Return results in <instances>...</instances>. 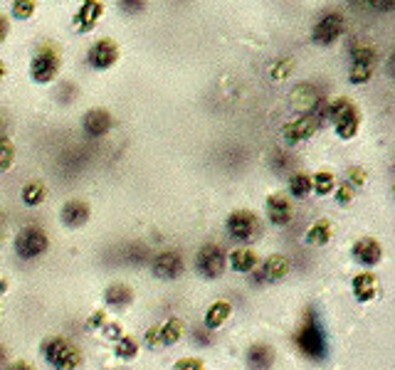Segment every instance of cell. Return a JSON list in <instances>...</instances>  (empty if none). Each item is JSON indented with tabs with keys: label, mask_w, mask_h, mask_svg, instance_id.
Masks as SVG:
<instances>
[{
	"label": "cell",
	"mask_w": 395,
	"mask_h": 370,
	"mask_svg": "<svg viewBox=\"0 0 395 370\" xmlns=\"http://www.w3.org/2000/svg\"><path fill=\"white\" fill-rule=\"evenodd\" d=\"M158 333H161V343H166V346H173V343L181 341V333H183V326L178 318H168L166 323H163L161 328H158Z\"/></svg>",
	"instance_id": "obj_27"
},
{
	"label": "cell",
	"mask_w": 395,
	"mask_h": 370,
	"mask_svg": "<svg viewBox=\"0 0 395 370\" xmlns=\"http://www.w3.org/2000/svg\"><path fill=\"white\" fill-rule=\"evenodd\" d=\"M0 222H3V215H0Z\"/></svg>",
	"instance_id": "obj_44"
},
{
	"label": "cell",
	"mask_w": 395,
	"mask_h": 370,
	"mask_svg": "<svg viewBox=\"0 0 395 370\" xmlns=\"http://www.w3.org/2000/svg\"><path fill=\"white\" fill-rule=\"evenodd\" d=\"M289 274V259L284 257V254H272V257H267V262H264L262 267V277L267 279V282H279V279H284Z\"/></svg>",
	"instance_id": "obj_19"
},
{
	"label": "cell",
	"mask_w": 395,
	"mask_h": 370,
	"mask_svg": "<svg viewBox=\"0 0 395 370\" xmlns=\"http://www.w3.org/2000/svg\"><path fill=\"white\" fill-rule=\"evenodd\" d=\"M97 323H99V326H102V323H104V314H102V311L94 314V318H92V326H97Z\"/></svg>",
	"instance_id": "obj_42"
},
{
	"label": "cell",
	"mask_w": 395,
	"mask_h": 370,
	"mask_svg": "<svg viewBox=\"0 0 395 370\" xmlns=\"http://www.w3.org/2000/svg\"><path fill=\"white\" fill-rule=\"evenodd\" d=\"M104 333H107V338H119L122 336V326H119V323H112Z\"/></svg>",
	"instance_id": "obj_40"
},
{
	"label": "cell",
	"mask_w": 395,
	"mask_h": 370,
	"mask_svg": "<svg viewBox=\"0 0 395 370\" xmlns=\"http://www.w3.org/2000/svg\"><path fill=\"white\" fill-rule=\"evenodd\" d=\"M102 15H104L102 0H84L77 13H74V30L77 32H92Z\"/></svg>",
	"instance_id": "obj_14"
},
{
	"label": "cell",
	"mask_w": 395,
	"mask_h": 370,
	"mask_svg": "<svg viewBox=\"0 0 395 370\" xmlns=\"http://www.w3.org/2000/svg\"><path fill=\"white\" fill-rule=\"evenodd\" d=\"M87 220H89V205L84 203V200H69V203H64L62 222L67 225V227L77 229V227H82V225H87Z\"/></svg>",
	"instance_id": "obj_17"
},
{
	"label": "cell",
	"mask_w": 395,
	"mask_h": 370,
	"mask_svg": "<svg viewBox=\"0 0 395 370\" xmlns=\"http://www.w3.org/2000/svg\"><path fill=\"white\" fill-rule=\"evenodd\" d=\"M334 190H336V200H338L341 205H348V203L353 200V188H351L348 183L338 185V188H334Z\"/></svg>",
	"instance_id": "obj_34"
},
{
	"label": "cell",
	"mask_w": 395,
	"mask_h": 370,
	"mask_svg": "<svg viewBox=\"0 0 395 370\" xmlns=\"http://www.w3.org/2000/svg\"><path fill=\"white\" fill-rule=\"evenodd\" d=\"M183 272V257L181 252H173V249H168V252H161L156 259H153V274L161 279H176L181 277Z\"/></svg>",
	"instance_id": "obj_15"
},
{
	"label": "cell",
	"mask_w": 395,
	"mask_h": 370,
	"mask_svg": "<svg viewBox=\"0 0 395 370\" xmlns=\"http://www.w3.org/2000/svg\"><path fill=\"white\" fill-rule=\"evenodd\" d=\"M8 370H33V366L25 361H18V363H13V366H8Z\"/></svg>",
	"instance_id": "obj_41"
},
{
	"label": "cell",
	"mask_w": 395,
	"mask_h": 370,
	"mask_svg": "<svg viewBox=\"0 0 395 370\" xmlns=\"http://www.w3.org/2000/svg\"><path fill=\"white\" fill-rule=\"evenodd\" d=\"M274 363V353L269 346H264V343H257V346L249 348L247 353V366L252 370H269Z\"/></svg>",
	"instance_id": "obj_20"
},
{
	"label": "cell",
	"mask_w": 395,
	"mask_h": 370,
	"mask_svg": "<svg viewBox=\"0 0 395 370\" xmlns=\"http://www.w3.org/2000/svg\"><path fill=\"white\" fill-rule=\"evenodd\" d=\"M196 267L205 279H218L225 272V254L218 244H205L200 247L196 257Z\"/></svg>",
	"instance_id": "obj_11"
},
{
	"label": "cell",
	"mask_w": 395,
	"mask_h": 370,
	"mask_svg": "<svg viewBox=\"0 0 395 370\" xmlns=\"http://www.w3.org/2000/svg\"><path fill=\"white\" fill-rule=\"evenodd\" d=\"M230 314H232V306H230L228 302H215L213 306L208 309V314H205V326H208L210 331H215V328H220L228 321Z\"/></svg>",
	"instance_id": "obj_21"
},
{
	"label": "cell",
	"mask_w": 395,
	"mask_h": 370,
	"mask_svg": "<svg viewBox=\"0 0 395 370\" xmlns=\"http://www.w3.org/2000/svg\"><path fill=\"white\" fill-rule=\"evenodd\" d=\"M112 126H114L112 114H109L107 109H99V107L89 109V112L84 114V119H82L84 133H87V136H92V138H104L109 131H112Z\"/></svg>",
	"instance_id": "obj_12"
},
{
	"label": "cell",
	"mask_w": 395,
	"mask_h": 370,
	"mask_svg": "<svg viewBox=\"0 0 395 370\" xmlns=\"http://www.w3.org/2000/svg\"><path fill=\"white\" fill-rule=\"evenodd\" d=\"M10 13L15 20H30L35 15V0H13Z\"/></svg>",
	"instance_id": "obj_31"
},
{
	"label": "cell",
	"mask_w": 395,
	"mask_h": 370,
	"mask_svg": "<svg viewBox=\"0 0 395 370\" xmlns=\"http://www.w3.org/2000/svg\"><path fill=\"white\" fill-rule=\"evenodd\" d=\"M343 30H346V18L338 10H326L319 15L317 25L312 28V42L319 47H331L336 40H341Z\"/></svg>",
	"instance_id": "obj_5"
},
{
	"label": "cell",
	"mask_w": 395,
	"mask_h": 370,
	"mask_svg": "<svg viewBox=\"0 0 395 370\" xmlns=\"http://www.w3.org/2000/svg\"><path fill=\"white\" fill-rule=\"evenodd\" d=\"M329 239H331V222H329V220H319V222H314L312 227L307 229V242L309 244L322 247V244H326Z\"/></svg>",
	"instance_id": "obj_25"
},
{
	"label": "cell",
	"mask_w": 395,
	"mask_h": 370,
	"mask_svg": "<svg viewBox=\"0 0 395 370\" xmlns=\"http://www.w3.org/2000/svg\"><path fill=\"white\" fill-rule=\"evenodd\" d=\"M317 129H319V114L309 112V114H304V117L294 119V121L284 124L282 138L287 143H302V141H307V138H312Z\"/></svg>",
	"instance_id": "obj_10"
},
{
	"label": "cell",
	"mask_w": 395,
	"mask_h": 370,
	"mask_svg": "<svg viewBox=\"0 0 395 370\" xmlns=\"http://www.w3.org/2000/svg\"><path fill=\"white\" fill-rule=\"evenodd\" d=\"M230 267L240 274L252 272V269L257 267V254H254L252 249H235V252L230 254Z\"/></svg>",
	"instance_id": "obj_22"
},
{
	"label": "cell",
	"mask_w": 395,
	"mask_h": 370,
	"mask_svg": "<svg viewBox=\"0 0 395 370\" xmlns=\"http://www.w3.org/2000/svg\"><path fill=\"white\" fill-rule=\"evenodd\" d=\"M136 341L134 338H119V343H117V356L119 358H124V361H131L134 356H136Z\"/></svg>",
	"instance_id": "obj_32"
},
{
	"label": "cell",
	"mask_w": 395,
	"mask_h": 370,
	"mask_svg": "<svg viewBox=\"0 0 395 370\" xmlns=\"http://www.w3.org/2000/svg\"><path fill=\"white\" fill-rule=\"evenodd\" d=\"M326 119L334 124V129H336L341 141H351V138H356L358 129H361V112H358V107H353L346 97H336L331 104H329Z\"/></svg>",
	"instance_id": "obj_1"
},
{
	"label": "cell",
	"mask_w": 395,
	"mask_h": 370,
	"mask_svg": "<svg viewBox=\"0 0 395 370\" xmlns=\"http://www.w3.org/2000/svg\"><path fill=\"white\" fill-rule=\"evenodd\" d=\"M62 67V57H59L54 44H42L35 49L33 59H30V77L35 84H49L59 74Z\"/></svg>",
	"instance_id": "obj_3"
},
{
	"label": "cell",
	"mask_w": 395,
	"mask_h": 370,
	"mask_svg": "<svg viewBox=\"0 0 395 370\" xmlns=\"http://www.w3.org/2000/svg\"><path fill=\"white\" fill-rule=\"evenodd\" d=\"M104 299H107L109 306H129L134 299V292L126 287V284H112V287L107 289V294H104Z\"/></svg>",
	"instance_id": "obj_23"
},
{
	"label": "cell",
	"mask_w": 395,
	"mask_h": 370,
	"mask_svg": "<svg viewBox=\"0 0 395 370\" xmlns=\"http://www.w3.org/2000/svg\"><path fill=\"white\" fill-rule=\"evenodd\" d=\"M368 5L381 10V13H391V10H395V0H368Z\"/></svg>",
	"instance_id": "obj_37"
},
{
	"label": "cell",
	"mask_w": 395,
	"mask_h": 370,
	"mask_svg": "<svg viewBox=\"0 0 395 370\" xmlns=\"http://www.w3.org/2000/svg\"><path fill=\"white\" fill-rule=\"evenodd\" d=\"M42 353H45V361L54 370H74L79 366V361H82L77 348L69 341H64V338H52V341H47L42 346Z\"/></svg>",
	"instance_id": "obj_6"
},
{
	"label": "cell",
	"mask_w": 395,
	"mask_h": 370,
	"mask_svg": "<svg viewBox=\"0 0 395 370\" xmlns=\"http://www.w3.org/2000/svg\"><path fill=\"white\" fill-rule=\"evenodd\" d=\"M366 183V171L363 168H348V185H363Z\"/></svg>",
	"instance_id": "obj_35"
},
{
	"label": "cell",
	"mask_w": 395,
	"mask_h": 370,
	"mask_svg": "<svg viewBox=\"0 0 395 370\" xmlns=\"http://www.w3.org/2000/svg\"><path fill=\"white\" fill-rule=\"evenodd\" d=\"M378 49L371 42H353L351 44V69H348V82L351 84H368L376 67Z\"/></svg>",
	"instance_id": "obj_4"
},
{
	"label": "cell",
	"mask_w": 395,
	"mask_h": 370,
	"mask_svg": "<svg viewBox=\"0 0 395 370\" xmlns=\"http://www.w3.org/2000/svg\"><path fill=\"white\" fill-rule=\"evenodd\" d=\"M225 227H228L230 237L237 239V242H252L259 234L257 215H254L252 210H235V213H230Z\"/></svg>",
	"instance_id": "obj_8"
},
{
	"label": "cell",
	"mask_w": 395,
	"mask_h": 370,
	"mask_svg": "<svg viewBox=\"0 0 395 370\" xmlns=\"http://www.w3.org/2000/svg\"><path fill=\"white\" fill-rule=\"evenodd\" d=\"M158 343H161V333H158V328H148V333H146V346H148V348H156Z\"/></svg>",
	"instance_id": "obj_38"
},
{
	"label": "cell",
	"mask_w": 395,
	"mask_h": 370,
	"mask_svg": "<svg viewBox=\"0 0 395 370\" xmlns=\"http://www.w3.org/2000/svg\"><path fill=\"white\" fill-rule=\"evenodd\" d=\"M294 343L312 361H322L326 356V341H324V331L319 326V318L314 316V311H307V318H304L299 333L294 336Z\"/></svg>",
	"instance_id": "obj_2"
},
{
	"label": "cell",
	"mask_w": 395,
	"mask_h": 370,
	"mask_svg": "<svg viewBox=\"0 0 395 370\" xmlns=\"http://www.w3.org/2000/svg\"><path fill=\"white\" fill-rule=\"evenodd\" d=\"M176 370H203V363L198 358H183L176 363Z\"/></svg>",
	"instance_id": "obj_36"
},
{
	"label": "cell",
	"mask_w": 395,
	"mask_h": 370,
	"mask_svg": "<svg viewBox=\"0 0 395 370\" xmlns=\"http://www.w3.org/2000/svg\"><path fill=\"white\" fill-rule=\"evenodd\" d=\"M353 257H356L361 264H366V267H376V264L383 259L381 242H378V239H373V237L358 239V242L353 244Z\"/></svg>",
	"instance_id": "obj_16"
},
{
	"label": "cell",
	"mask_w": 395,
	"mask_h": 370,
	"mask_svg": "<svg viewBox=\"0 0 395 370\" xmlns=\"http://www.w3.org/2000/svg\"><path fill=\"white\" fill-rule=\"evenodd\" d=\"M10 35V20L0 13V42H5V37Z\"/></svg>",
	"instance_id": "obj_39"
},
{
	"label": "cell",
	"mask_w": 395,
	"mask_h": 370,
	"mask_svg": "<svg viewBox=\"0 0 395 370\" xmlns=\"http://www.w3.org/2000/svg\"><path fill=\"white\" fill-rule=\"evenodd\" d=\"M119 62V44L114 42L112 37H102L89 47L87 52V64L97 72H104V69H112L114 64Z\"/></svg>",
	"instance_id": "obj_9"
},
{
	"label": "cell",
	"mask_w": 395,
	"mask_h": 370,
	"mask_svg": "<svg viewBox=\"0 0 395 370\" xmlns=\"http://www.w3.org/2000/svg\"><path fill=\"white\" fill-rule=\"evenodd\" d=\"M309 193H312V176L309 173H294L289 178V195L297 200H304Z\"/></svg>",
	"instance_id": "obj_26"
},
{
	"label": "cell",
	"mask_w": 395,
	"mask_h": 370,
	"mask_svg": "<svg viewBox=\"0 0 395 370\" xmlns=\"http://www.w3.org/2000/svg\"><path fill=\"white\" fill-rule=\"evenodd\" d=\"M47 247H49L47 232H45L42 227H35V225L20 229V234L15 237V252H18V257H23V259L40 257V254L47 252Z\"/></svg>",
	"instance_id": "obj_7"
},
{
	"label": "cell",
	"mask_w": 395,
	"mask_h": 370,
	"mask_svg": "<svg viewBox=\"0 0 395 370\" xmlns=\"http://www.w3.org/2000/svg\"><path fill=\"white\" fill-rule=\"evenodd\" d=\"M264 210H267L269 222L277 225V227H284V225H289V222H292V217H294L292 200H289L287 195H282V193L269 195L267 203H264Z\"/></svg>",
	"instance_id": "obj_13"
},
{
	"label": "cell",
	"mask_w": 395,
	"mask_h": 370,
	"mask_svg": "<svg viewBox=\"0 0 395 370\" xmlns=\"http://www.w3.org/2000/svg\"><path fill=\"white\" fill-rule=\"evenodd\" d=\"M5 74H8V67H5V62H0V82L5 79Z\"/></svg>",
	"instance_id": "obj_43"
},
{
	"label": "cell",
	"mask_w": 395,
	"mask_h": 370,
	"mask_svg": "<svg viewBox=\"0 0 395 370\" xmlns=\"http://www.w3.org/2000/svg\"><path fill=\"white\" fill-rule=\"evenodd\" d=\"M0 358H3V351H0Z\"/></svg>",
	"instance_id": "obj_45"
},
{
	"label": "cell",
	"mask_w": 395,
	"mask_h": 370,
	"mask_svg": "<svg viewBox=\"0 0 395 370\" xmlns=\"http://www.w3.org/2000/svg\"><path fill=\"white\" fill-rule=\"evenodd\" d=\"M15 163V148L8 138H0V173L10 171Z\"/></svg>",
	"instance_id": "obj_30"
},
{
	"label": "cell",
	"mask_w": 395,
	"mask_h": 370,
	"mask_svg": "<svg viewBox=\"0 0 395 370\" xmlns=\"http://www.w3.org/2000/svg\"><path fill=\"white\" fill-rule=\"evenodd\" d=\"M117 5L124 15H138L146 10L148 0H117Z\"/></svg>",
	"instance_id": "obj_33"
},
{
	"label": "cell",
	"mask_w": 395,
	"mask_h": 370,
	"mask_svg": "<svg viewBox=\"0 0 395 370\" xmlns=\"http://www.w3.org/2000/svg\"><path fill=\"white\" fill-rule=\"evenodd\" d=\"M292 72H294V59L292 57H282V59H277V62L272 64V69H269V77H272L274 82H284V79H287Z\"/></svg>",
	"instance_id": "obj_29"
},
{
	"label": "cell",
	"mask_w": 395,
	"mask_h": 370,
	"mask_svg": "<svg viewBox=\"0 0 395 370\" xmlns=\"http://www.w3.org/2000/svg\"><path fill=\"white\" fill-rule=\"evenodd\" d=\"M336 188V178L329 171H319L317 176H312V190H317V195H331Z\"/></svg>",
	"instance_id": "obj_28"
},
{
	"label": "cell",
	"mask_w": 395,
	"mask_h": 370,
	"mask_svg": "<svg viewBox=\"0 0 395 370\" xmlns=\"http://www.w3.org/2000/svg\"><path fill=\"white\" fill-rule=\"evenodd\" d=\"M45 198H47V188H45L40 181H30L23 185V203L28 205V208H37V205H42Z\"/></svg>",
	"instance_id": "obj_24"
},
{
	"label": "cell",
	"mask_w": 395,
	"mask_h": 370,
	"mask_svg": "<svg viewBox=\"0 0 395 370\" xmlns=\"http://www.w3.org/2000/svg\"><path fill=\"white\" fill-rule=\"evenodd\" d=\"M353 294H356V299L361 304L373 302V299L378 297V279L368 272L356 274V277H353Z\"/></svg>",
	"instance_id": "obj_18"
}]
</instances>
